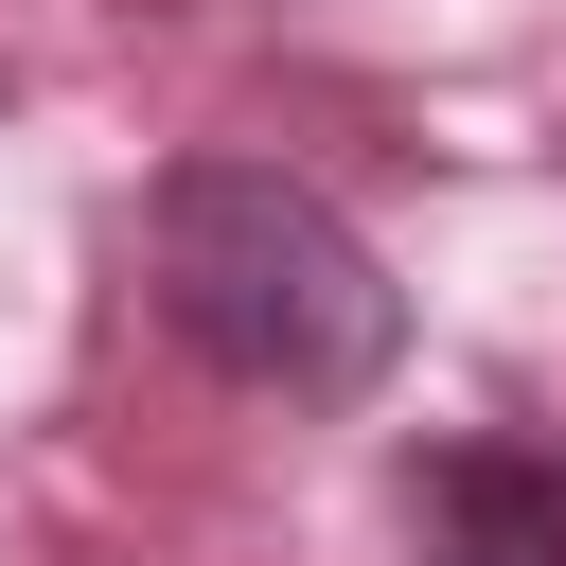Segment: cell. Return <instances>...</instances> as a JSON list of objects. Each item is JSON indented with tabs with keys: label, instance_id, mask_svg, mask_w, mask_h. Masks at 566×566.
I'll return each instance as SVG.
<instances>
[{
	"label": "cell",
	"instance_id": "cell-1",
	"mask_svg": "<svg viewBox=\"0 0 566 566\" xmlns=\"http://www.w3.org/2000/svg\"><path fill=\"white\" fill-rule=\"evenodd\" d=\"M142 265H159V318L265 407H371L407 371L389 248L283 159H177L142 195Z\"/></svg>",
	"mask_w": 566,
	"mask_h": 566
},
{
	"label": "cell",
	"instance_id": "cell-2",
	"mask_svg": "<svg viewBox=\"0 0 566 566\" xmlns=\"http://www.w3.org/2000/svg\"><path fill=\"white\" fill-rule=\"evenodd\" d=\"M389 513L424 566H566V442L531 424H442L389 460Z\"/></svg>",
	"mask_w": 566,
	"mask_h": 566
}]
</instances>
